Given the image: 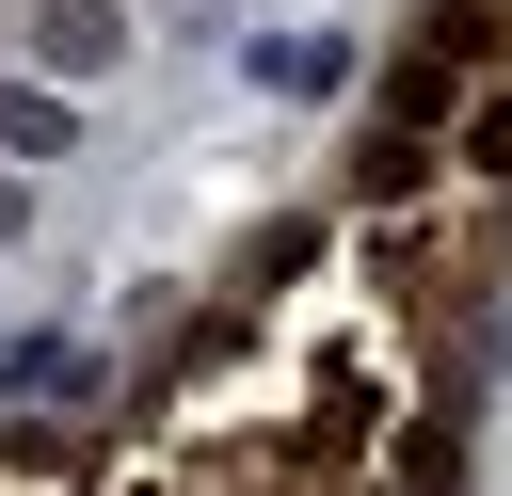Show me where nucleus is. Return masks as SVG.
Wrapping results in <instances>:
<instances>
[{
  "mask_svg": "<svg viewBox=\"0 0 512 496\" xmlns=\"http://www.w3.org/2000/svg\"><path fill=\"white\" fill-rule=\"evenodd\" d=\"M416 176H432V128H400V112H384V128L352 144V192H368V208H400Z\"/></svg>",
  "mask_w": 512,
  "mask_h": 496,
  "instance_id": "f257e3e1",
  "label": "nucleus"
},
{
  "mask_svg": "<svg viewBox=\"0 0 512 496\" xmlns=\"http://www.w3.org/2000/svg\"><path fill=\"white\" fill-rule=\"evenodd\" d=\"M16 224H32V208H16V176H0V240H16Z\"/></svg>",
  "mask_w": 512,
  "mask_h": 496,
  "instance_id": "39448f33",
  "label": "nucleus"
},
{
  "mask_svg": "<svg viewBox=\"0 0 512 496\" xmlns=\"http://www.w3.org/2000/svg\"><path fill=\"white\" fill-rule=\"evenodd\" d=\"M64 144H80V112L48 80H0V160H64Z\"/></svg>",
  "mask_w": 512,
  "mask_h": 496,
  "instance_id": "f03ea898",
  "label": "nucleus"
},
{
  "mask_svg": "<svg viewBox=\"0 0 512 496\" xmlns=\"http://www.w3.org/2000/svg\"><path fill=\"white\" fill-rule=\"evenodd\" d=\"M496 64H512V0H496Z\"/></svg>",
  "mask_w": 512,
  "mask_h": 496,
  "instance_id": "423d86ee",
  "label": "nucleus"
},
{
  "mask_svg": "<svg viewBox=\"0 0 512 496\" xmlns=\"http://www.w3.org/2000/svg\"><path fill=\"white\" fill-rule=\"evenodd\" d=\"M448 128H464V176H512V80H496L480 112H448Z\"/></svg>",
  "mask_w": 512,
  "mask_h": 496,
  "instance_id": "20e7f679",
  "label": "nucleus"
},
{
  "mask_svg": "<svg viewBox=\"0 0 512 496\" xmlns=\"http://www.w3.org/2000/svg\"><path fill=\"white\" fill-rule=\"evenodd\" d=\"M112 48H128V16H112V0H48V64H64V80H80V64H112Z\"/></svg>",
  "mask_w": 512,
  "mask_h": 496,
  "instance_id": "7ed1b4c3",
  "label": "nucleus"
}]
</instances>
